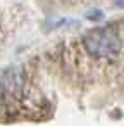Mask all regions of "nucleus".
I'll return each instance as SVG.
<instances>
[{
	"instance_id": "f257e3e1",
	"label": "nucleus",
	"mask_w": 124,
	"mask_h": 126,
	"mask_svg": "<svg viewBox=\"0 0 124 126\" xmlns=\"http://www.w3.org/2000/svg\"><path fill=\"white\" fill-rule=\"evenodd\" d=\"M84 47L90 55L98 59L114 57L121 52V38L110 28L93 30L84 36Z\"/></svg>"
},
{
	"instance_id": "f03ea898",
	"label": "nucleus",
	"mask_w": 124,
	"mask_h": 126,
	"mask_svg": "<svg viewBox=\"0 0 124 126\" xmlns=\"http://www.w3.org/2000/svg\"><path fill=\"white\" fill-rule=\"evenodd\" d=\"M2 100H4V86L0 85V102H2Z\"/></svg>"
}]
</instances>
